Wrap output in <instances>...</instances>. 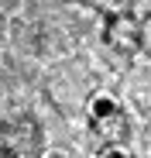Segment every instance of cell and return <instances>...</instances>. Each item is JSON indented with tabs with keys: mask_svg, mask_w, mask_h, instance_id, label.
Instances as JSON below:
<instances>
[{
	"mask_svg": "<svg viewBox=\"0 0 151 158\" xmlns=\"http://www.w3.org/2000/svg\"><path fill=\"white\" fill-rule=\"evenodd\" d=\"M89 117L93 120H113L117 117V100L110 93H96L89 100Z\"/></svg>",
	"mask_w": 151,
	"mask_h": 158,
	"instance_id": "6da1fadb",
	"label": "cell"
},
{
	"mask_svg": "<svg viewBox=\"0 0 151 158\" xmlns=\"http://www.w3.org/2000/svg\"><path fill=\"white\" fill-rule=\"evenodd\" d=\"M100 158H127V151H120V148H107Z\"/></svg>",
	"mask_w": 151,
	"mask_h": 158,
	"instance_id": "7a4b0ae2",
	"label": "cell"
},
{
	"mask_svg": "<svg viewBox=\"0 0 151 158\" xmlns=\"http://www.w3.org/2000/svg\"><path fill=\"white\" fill-rule=\"evenodd\" d=\"M41 158H69V155H65V151H62V148H48V151H45V155H41Z\"/></svg>",
	"mask_w": 151,
	"mask_h": 158,
	"instance_id": "3957f363",
	"label": "cell"
},
{
	"mask_svg": "<svg viewBox=\"0 0 151 158\" xmlns=\"http://www.w3.org/2000/svg\"><path fill=\"white\" fill-rule=\"evenodd\" d=\"M21 158H28V155H21Z\"/></svg>",
	"mask_w": 151,
	"mask_h": 158,
	"instance_id": "277c9868",
	"label": "cell"
}]
</instances>
